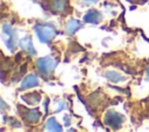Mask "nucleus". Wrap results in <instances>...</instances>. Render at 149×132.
<instances>
[{
  "instance_id": "ddd939ff",
  "label": "nucleus",
  "mask_w": 149,
  "mask_h": 132,
  "mask_svg": "<svg viewBox=\"0 0 149 132\" xmlns=\"http://www.w3.org/2000/svg\"><path fill=\"white\" fill-rule=\"evenodd\" d=\"M85 2H87V3H93V2H95L97 0H84Z\"/></svg>"
},
{
  "instance_id": "1a4fd4ad",
  "label": "nucleus",
  "mask_w": 149,
  "mask_h": 132,
  "mask_svg": "<svg viewBox=\"0 0 149 132\" xmlns=\"http://www.w3.org/2000/svg\"><path fill=\"white\" fill-rule=\"evenodd\" d=\"M50 7L54 12H63L66 7V0H52Z\"/></svg>"
},
{
  "instance_id": "f257e3e1",
  "label": "nucleus",
  "mask_w": 149,
  "mask_h": 132,
  "mask_svg": "<svg viewBox=\"0 0 149 132\" xmlns=\"http://www.w3.org/2000/svg\"><path fill=\"white\" fill-rule=\"evenodd\" d=\"M36 65H37V68H38L40 73L48 76L54 72V69H55V67L57 65V61L54 60L50 57H44V58L38 59Z\"/></svg>"
},
{
  "instance_id": "f03ea898",
  "label": "nucleus",
  "mask_w": 149,
  "mask_h": 132,
  "mask_svg": "<svg viewBox=\"0 0 149 132\" xmlns=\"http://www.w3.org/2000/svg\"><path fill=\"white\" fill-rule=\"evenodd\" d=\"M35 31H36V35H37L38 39L42 43L50 42L56 35V31L51 25H36Z\"/></svg>"
},
{
  "instance_id": "20e7f679",
  "label": "nucleus",
  "mask_w": 149,
  "mask_h": 132,
  "mask_svg": "<svg viewBox=\"0 0 149 132\" xmlns=\"http://www.w3.org/2000/svg\"><path fill=\"white\" fill-rule=\"evenodd\" d=\"M122 122H123L122 115H120V113H118L115 111H108L105 115V124L108 125L109 127L118 129V127H120Z\"/></svg>"
},
{
  "instance_id": "6e6552de",
  "label": "nucleus",
  "mask_w": 149,
  "mask_h": 132,
  "mask_svg": "<svg viewBox=\"0 0 149 132\" xmlns=\"http://www.w3.org/2000/svg\"><path fill=\"white\" fill-rule=\"evenodd\" d=\"M80 27H81V24H80L79 21H77V20H69L68 23H66V25H65V31H66L69 35H72V34H74Z\"/></svg>"
},
{
  "instance_id": "4468645a",
  "label": "nucleus",
  "mask_w": 149,
  "mask_h": 132,
  "mask_svg": "<svg viewBox=\"0 0 149 132\" xmlns=\"http://www.w3.org/2000/svg\"><path fill=\"white\" fill-rule=\"evenodd\" d=\"M148 75H149V68H148Z\"/></svg>"
},
{
  "instance_id": "423d86ee",
  "label": "nucleus",
  "mask_w": 149,
  "mask_h": 132,
  "mask_svg": "<svg viewBox=\"0 0 149 132\" xmlns=\"http://www.w3.org/2000/svg\"><path fill=\"white\" fill-rule=\"evenodd\" d=\"M37 85H38V79H37V76H35L34 74H29V75H27V76L23 79V81H22V83H21V89H29V88L35 87V86H37Z\"/></svg>"
},
{
  "instance_id": "f8f14e48",
  "label": "nucleus",
  "mask_w": 149,
  "mask_h": 132,
  "mask_svg": "<svg viewBox=\"0 0 149 132\" xmlns=\"http://www.w3.org/2000/svg\"><path fill=\"white\" fill-rule=\"evenodd\" d=\"M45 129L49 130V131H61V130H62L61 125L56 122L55 118H49V119L47 120V123H45Z\"/></svg>"
},
{
  "instance_id": "9b49d317",
  "label": "nucleus",
  "mask_w": 149,
  "mask_h": 132,
  "mask_svg": "<svg viewBox=\"0 0 149 132\" xmlns=\"http://www.w3.org/2000/svg\"><path fill=\"white\" fill-rule=\"evenodd\" d=\"M40 117H41V113L36 110V109H30L27 111V120L30 122V123H37L40 120Z\"/></svg>"
},
{
  "instance_id": "0eeeda50",
  "label": "nucleus",
  "mask_w": 149,
  "mask_h": 132,
  "mask_svg": "<svg viewBox=\"0 0 149 132\" xmlns=\"http://www.w3.org/2000/svg\"><path fill=\"white\" fill-rule=\"evenodd\" d=\"M19 45L21 46L22 50H24L27 53H30L31 56H34V54L36 53V52H35V49H34V46H33V43H31V41H30L29 37L22 38V39L20 41Z\"/></svg>"
},
{
  "instance_id": "7ed1b4c3",
  "label": "nucleus",
  "mask_w": 149,
  "mask_h": 132,
  "mask_svg": "<svg viewBox=\"0 0 149 132\" xmlns=\"http://www.w3.org/2000/svg\"><path fill=\"white\" fill-rule=\"evenodd\" d=\"M2 38L6 43V45L8 46V49L14 50V47L16 46V35L10 25H8V24L2 25Z\"/></svg>"
},
{
  "instance_id": "9d476101",
  "label": "nucleus",
  "mask_w": 149,
  "mask_h": 132,
  "mask_svg": "<svg viewBox=\"0 0 149 132\" xmlns=\"http://www.w3.org/2000/svg\"><path fill=\"white\" fill-rule=\"evenodd\" d=\"M105 76L109 81H112V82H120V81H123L125 80V78L120 73H118L115 71H107L106 74H105Z\"/></svg>"
},
{
  "instance_id": "39448f33",
  "label": "nucleus",
  "mask_w": 149,
  "mask_h": 132,
  "mask_svg": "<svg viewBox=\"0 0 149 132\" xmlns=\"http://www.w3.org/2000/svg\"><path fill=\"white\" fill-rule=\"evenodd\" d=\"M100 20H101V14L95 9L88 10L84 16V21L88 23H99Z\"/></svg>"
}]
</instances>
